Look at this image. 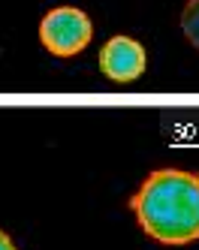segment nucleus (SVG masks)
<instances>
[{
    "instance_id": "obj_1",
    "label": "nucleus",
    "mask_w": 199,
    "mask_h": 250,
    "mask_svg": "<svg viewBox=\"0 0 199 250\" xmlns=\"http://www.w3.org/2000/svg\"><path fill=\"white\" fill-rule=\"evenodd\" d=\"M145 235L166 247L199 238V175L184 169H157L130 199Z\"/></svg>"
},
{
    "instance_id": "obj_2",
    "label": "nucleus",
    "mask_w": 199,
    "mask_h": 250,
    "mask_svg": "<svg viewBox=\"0 0 199 250\" xmlns=\"http://www.w3.org/2000/svg\"><path fill=\"white\" fill-rule=\"evenodd\" d=\"M90 37H94L90 19L76 6L51 9L40 24V40L54 58H76L90 42Z\"/></svg>"
},
{
    "instance_id": "obj_3",
    "label": "nucleus",
    "mask_w": 199,
    "mask_h": 250,
    "mask_svg": "<svg viewBox=\"0 0 199 250\" xmlns=\"http://www.w3.org/2000/svg\"><path fill=\"white\" fill-rule=\"evenodd\" d=\"M100 69L112 82H136L145 73V48L130 37H112L100 51Z\"/></svg>"
},
{
    "instance_id": "obj_4",
    "label": "nucleus",
    "mask_w": 199,
    "mask_h": 250,
    "mask_svg": "<svg viewBox=\"0 0 199 250\" xmlns=\"http://www.w3.org/2000/svg\"><path fill=\"white\" fill-rule=\"evenodd\" d=\"M181 30L193 48H199V0H187L184 12H181Z\"/></svg>"
},
{
    "instance_id": "obj_5",
    "label": "nucleus",
    "mask_w": 199,
    "mask_h": 250,
    "mask_svg": "<svg viewBox=\"0 0 199 250\" xmlns=\"http://www.w3.org/2000/svg\"><path fill=\"white\" fill-rule=\"evenodd\" d=\"M0 250H15L12 238H9V235H3V232H0Z\"/></svg>"
}]
</instances>
